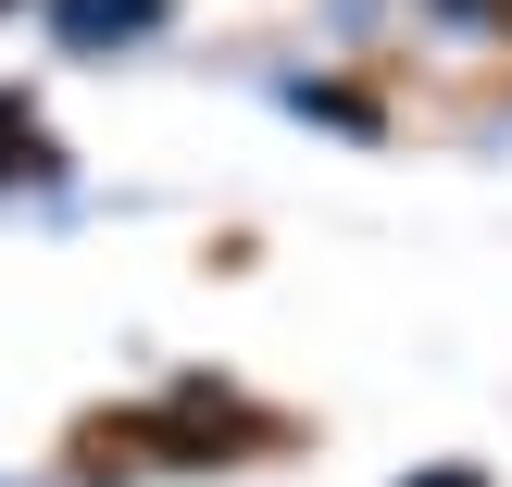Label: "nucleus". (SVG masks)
I'll return each mask as SVG.
<instances>
[{
  "instance_id": "obj_2",
  "label": "nucleus",
  "mask_w": 512,
  "mask_h": 487,
  "mask_svg": "<svg viewBox=\"0 0 512 487\" xmlns=\"http://www.w3.org/2000/svg\"><path fill=\"white\" fill-rule=\"evenodd\" d=\"M0 175H50V138L25 125V100L0 88Z\"/></svg>"
},
{
  "instance_id": "obj_4",
  "label": "nucleus",
  "mask_w": 512,
  "mask_h": 487,
  "mask_svg": "<svg viewBox=\"0 0 512 487\" xmlns=\"http://www.w3.org/2000/svg\"><path fill=\"white\" fill-rule=\"evenodd\" d=\"M0 13H13V0H0Z\"/></svg>"
},
{
  "instance_id": "obj_3",
  "label": "nucleus",
  "mask_w": 512,
  "mask_h": 487,
  "mask_svg": "<svg viewBox=\"0 0 512 487\" xmlns=\"http://www.w3.org/2000/svg\"><path fill=\"white\" fill-rule=\"evenodd\" d=\"M413 487H488V475H475V463H438V475H413Z\"/></svg>"
},
{
  "instance_id": "obj_1",
  "label": "nucleus",
  "mask_w": 512,
  "mask_h": 487,
  "mask_svg": "<svg viewBox=\"0 0 512 487\" xmlns=\"http://www.w3.org/2000/svg\"><path fill=\"white\" fill-rule=\"evenodd\" d=\"M150 13H163V0H63V38H75V50H100V38H150Z\"/></svg>"
}]
</instances>
